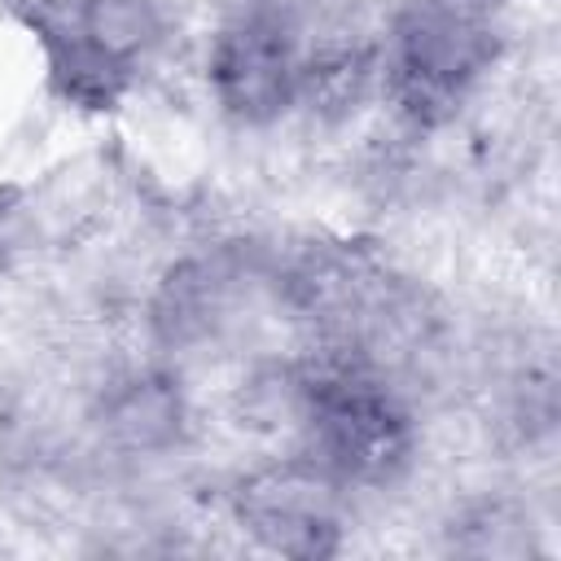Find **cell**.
I'll list each match as a JSON object with an SVG mask.
<instances>
[{"mask_svg":"<svg viewBox=\"0 0 561 561\" xmlns=\"http://www.w3.org/2000/svg\"><path fill=\"white\" fill-rule=\"evenodd\" d=\"M202 92L219 123L272 131L302 114L307 44L289 0H237L202 48Z\"/></svg>","mask_w":561,"mask_h":561,"instance_id":"3","label":"cell"},{"mask_svg":"<svg viewBox=\"0 0 561 561\" xmlns=\"http://www.w3.org/2000/svg\"><path fill=\"white\" fill-rule=\"evenodd\" d=\"M346 500L324 469L298 451H276L245 469L228 491L232 526H241L259 548L280 557H329L342 548Z\"/></svg>","mask_w":561,"mask_h":561,"instance_id":"4","label":"cell"},{"mask_svg":"<svg viewBox=\"0 0 561 561\" xmlns=\"http://www.w3.org/2000/svg\"><path fill=\"white\" fill-rule=\"evenodd\" d=\"M48 92L79 114L131 101L175 39L171 0H53L26 13Z\"/></svg>","mask_w":561,"mask_h":561,"instance_id":"2","label":"cell"},{"mask_svg":"<svg viewBox=\"0 0 561 561\" xmlns=\"http://www.w3.org/2000/svg\"><path fill=\"white\" fill-rule=\"evenodd\" d=\"M508 0H394L373 35L377 105L408 131H438L504 66Z\"/></svg>","mask_w":561,"mask_h":561,"instance_id":"1","label":"cell"},{"mask_svg":"<svg viewBox=\"0 0 561 561\" xmlns=\"http://www.w3.org/2000/svg\"><path fill=\"white\" fill-rule=\"evenodd\" d=\"M88 430L118 460H162L193 434V399L180 364L149 355L101 377L88 403Z\"/></svg>","mask_w":561,"mask_h":561,"instance_id":"5","label":"cell"}]
</instances>
